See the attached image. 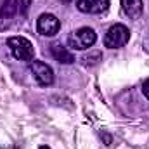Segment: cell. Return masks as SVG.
I'll use <instances>...</instances> for the list:
<instances>
[{
  "label": "cell",
  "mask_w": 149,
  "mask_h": 149,
  "mask_svg": "<svg viewBox=\"0 0 149 149\" xmlns=\"http://www.w3.org/2000/svg\"><path fill=\"white\" fill-rule=\"evenodd\" d=\"M50 52H52V57L61 63V64H71L74 63V56L61 43H52L50 45Z\"/></svg>",
  "instance_id": "cell-9"
},
{
  "label": "cell",
  "mask_w": 149,
  "mask_h": 149,
  "mask_svg": "<svg viewBox=\"0 0 149 149\" xmlns=\"http://www.w3.org/2000/svg\"><path fill=\"white\" fill-rule=\"evenodd\" d=\"M28 68H30V73L33 74L35 81H37L40 87H50L54 83V71H52V68L49 64L33 59L28 64Z\"/></svg>",
  "instance_id": "cell-4"
},
{
  "label": "cell",
  "mask_w": 149,
  "mask_h": 149,
  "mask_svg": "<svg viewBox=\"0 0 149 149\" xmlns=\"http://www.w3.org/2000/svg\"><path fill=\"white\" fill-rule=\"evenodd\" d=\"M142 92H144V95L149 99V78L144 81V83H142Z\"/></svg>",
  "instance_id": "cell-12"
},
{
  "label": "cell",
  "mask_w": 149,
  "mask_h": 149,
  "mask_svg": "<svg viewBox=\"0 0 149 149\" xmlns=\"http://www.w3.org/2000/svg\"><path fill=\"white\" fill-rule=\"evenodd\" d=\"M76 7L85 14H102L108 10L109 0H78Z\"/></svg>",
  "instance_id": "cell-7"
},
{
  "label": "cell",
  "mask_w": 149,
  "mask_h": 149,
  "mask_svg": "<svg viewBox=\"0 0 149 149\" xmlns=\"http://www.w3.org/2000/svg\"><path fill=\"white\" fill-rule=\"evenodd\" d=\"M130 40V30L125 24H113L108 30L106 37H104V45L108 49H120L123 45H127Z\"/></svg>",
  "instance_id": "cell-3"
},
{
  "label": "cell",
  "mask_w": 149,
  "mask_h": 149,
  "mask_svg": "<svg viewBox=\"0 0 149 149\" xmlns=\"http://www.w3.org/2000/svg\"><path fill=\"white\" fill-rule=\"evenodd\" d=\"M83 61H85V64L92 66V64H97L99 61H102V56H101V52H92V54L85 56V57H83Z\"/></svg>",
  "instance_id": "cell-10"
},
{
  "label": "cell",
  "mask_w": 149,
  "mask_h": 149,
  "mask_svg": "<svg viewBox=\"0 0 149 149\" xmlns=\"http://www.w3.org/2000/svg\"><path fill=\"white\" fill-rule=\"evenodd\" d=\"M95 40H97L95 31L88 26H83L68 37V47L73 50H85V49H90L95 43Z\"/></svg>",
  "instance_id": "cell-2"
},
{
  "label": "cell",
  "mask_w": 149,
  "mask_h": 149,
  "mask_svg": "<svg viewBox=\"0 0 149 149\" xmlns=\"http://www.w3.org/2000/svg\"><path fill=\"white\" fill-rule=\"evenodd\" d=\"M38 149H50V148H47V146H42V148H38Z\"/></svg>",
  "instance_id": "cell-13"
},
{
  "label": "cell",
  "mask_w": 149,
  "mask_h": 149,
  "mask_svg": "<svg viewBox=\"0 0 149 149\" xmlns=\"http://www.w3.org/2000/svg\"><path fill=\"white\" fill-rule=\"evenodd\" d=\"M19 12V2L17 0H5L0 7V31L7 30L12 23L14 17Z\"/></svg>",
  "instance_id": "cell-6"
},
{
  "label": "cell",
  "mask_w": 149,
  "mask_h": 149,
  "mask_svg": "<svg viewBox=\"0 0 149 149\" xmlns=\"http://www.w3.org/2000/svg\"><path fill=\"white\" fill-rule=\"evenodd\" d=\"M7 45L12 52V56L19 61H28L31 63L33 61V56H35V49H33V43L24 37H10L7 40Z\"/></svg>",
  "instance_id": "cell-1"
},
{
  "label": "cell",
  "mask_w": 149,
  "mask_h": 149,
  "mask_svg": "<svg viewBox=\"0 0 149 149\" xmlns=\"http://www.w3.org/2000/svg\"><path fill=\"white\" fill-rule=\"evenodd\" d=\"M123 12L130 19H139L144 12V2L142 0H121Z\"/></svg>",
  "instance_id": "cell-8"
},
{
  "label": "cell",
  "mask_w": 149,
  "mask_h": 149,
  "mask_svg": "<svg viewBox=\"0 0 149 149\" xmlns=\"http://www.w3.org/2000/svg\"><path fill=\"white\" fill-rule=\"evenodd\" d=\"M37 30H38V33L43 35V37H54V35H57V31L61 30V21H59L54 14L45 12V14H42V16L38 17Z\"/></svg>",
  "instance_id": "cell-5"
},
{
  "label": "cell",
  "mask_w": 149,
  "mask_h": 149,
  "mask_svg": "<svg viewBox=\"0 0 149 149\" xmlns=\"http://www.w3.org/2000/svg\"><path fill=\"white\" fill-rule=\"evenodd\" d=\"M17 2H19V12L26 14L28 9H30V5H31V0H17Z\"/></svg>",
  "instance_id": "cell-11"
}]
</instances>
